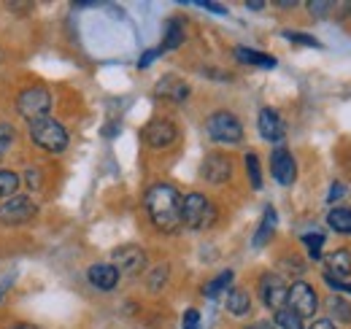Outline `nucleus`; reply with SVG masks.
Masks as SVG:
<instances>
[{
    "instance_id": "nucleus-1",
    "label": "nucleus",
    "mask_w": 351,
    "mask_h": 329,
    "mask_svg": "<svg viewBox=\"0 0 351 329\" xmlns=\"http://www.w3.org/2000/svg\"><path fill=\"white\" fill-rule=\"evenodd\" d=\"M143 206H146L152 224L160 232H176L181 227V195L171 184L149 186V192L143 197Z\"/></svg>"
},
{
    "instance_id": "nucleus-2",
    "label": "nucleus",
    "mask_w": 351,
    "mask_h": 329,
    "mask_svg": "<svg viewBox=\"0 0 351 329\" xmlns=\"http://www.w3.org/2000/svg\"><path fill=\"white\" fill-rule=\"evenodd\" d=\"M217 221V208L200 192H192L181 197V224H186L192 232H203Z\"/></svg>"
},
{
    "instance_id": "nucleus-3",
    "label": "nucleus",
    "mask_w": 351,
    "mask_h": 329,
    "mask_svg": "<svg viewBox=\"0 0 351 329\" xmlns=\"http://www.w3.org/2000/svg\"><path fill=\"white\" fill-rule=\"evenodd\" d=\"M30 138L38 149H44L49 154H60L68 149V132L65 127L51 119V117H44L38 122H30Z\"/></svg>"
},
{
    "instance_id": "nucleus-4",
    "label": "nucleus",
    "mask_w": 351,
    "mask_h": 329,
    "mask_svg": "<svg viewBox=\"0 0 351 329\" xmlns=\"http://www.w3.org/2000/svg\"><path fill=\"white\" fill-rule=\"evenodd\" d=\"M206 132L217 143H241L243 141V124L230 111H214L206 119Z\"/></svg>"
},
{
    "instance_id": "nucleus-5",
    "label": "nucleus",
    "mask_w": 351,
    "mask_h": 329,
    "mask_svg": "<svg viewBox=\"0 0 351 329\" xmlns=\"http://www.w3.org/2000/svg\"><path fill=\"white\" fill-rule=\"evenodd\" d=\"M16 108H19V114H22L25 119L38 122V119L49 117V111H51V95H49L46 86H27V89L16 97Z\"/></svg>"
},
{
    "instance_id": "nucleus-6",
    "label": "nucleus",
    "mask_w": 351,
    "mask_h": 329,
    "mask_svg": "<svg viewBox=\"0 0 351 329\" xmlns=\"http://www.w3.org/2000/svg\"><path fill=\"white\" fill-rule=\"evenodd\" d=\"M36 213H38V206H36L30 197L14 195V197H8V200L0 206V224H5V227H16V224L30 221Z\"/></svg>"
},
{
    "instance_id": "nucleus-7",
    "label": "nucleus",
    "mask_w": 351,
    "mask_h": 329,
    "mask_svg": "<svg viewBox=\"0 0 351 329\" xmlns=\"http://www.w3.org/2000/svg\"><path fill=\"white\" fill-rule=\"evenodd\" d=\"M287 308H289L292 313H298L300 319L313 316V313H316V308H319V297H316L313 287H308L306 281L292 284L289 291H287Z\"/></svg>"
},
{
    "instance_id": "nucleus-8",
    "label": "nucleus",
    "mask_w": 351,
    "mask_h": 329,
    "mask_svg": "<svg viewBox=\"0 0 351 329\" xmlns=\"http://www.w3.org/2000/svg\"><path fill=\"white\" fill-rule=\"evenodd\" d=\"M176 138H178V130L171 119H152L143 130V141L152 149H168L176 143Z\"/></svg>"
},
{
    "instance_id": "nucleus-9",
    "label": "nucleus",
    "mask_w": 351,
    "mask_h": 329,
    "mask_svg": "<svg viewBox=\"0 0 351 329\" xmlns=\"http://www.w3.org/2000/svg\"><path fill=\"white\" fill-rule=\"evenodd\" d=\"M287 284L281 281V276H276V273H265L263 278H260V294H263V302L276 313V310H281V308H287Z\"/></svg>"
},
{
    "instance_id": "nucleus-10",
    "label": "nucleus",
    "mask_w": 351,
    "mask_h": 329,
    "mask_svg": "<svg viewBox=\"0 0 351 329\" xmlns=\"http://www.w3.org/2000/svg\"><path fill=\"white\" fill-rule=\"evenodd\" d=\"M270 173H273V178L281 186H292L295 184V178H298V162H295V157L284 146H278L270 154Z\"/></svg>"
},
{
    "instance_id": "nucleus-11",
    "label": "nucleus",
    "mask_w": 351,
    "mask_h": 329,
    "mask_svg": "<svg viewBox=\"0 0 351 329\" xmlns=\"http://www.w3.org/2000/svg\"><path fill=\"white\" fill-rule=\"evenodd\" d=\"M114 267L119 273H143L146 267V251L141 246H119L114 251Z\"/></svg>"
},
{
    "instance_id": "nucleus-12",
    "label": "nucleus",
    "mask_w": 351,
    "mask_h": 329,
    "mask_svg": "<svg viewBox=\"0 0 351 329\" xmlns=\"http://www.w3.org/2000/svg\"><path fill=\"white\" fill-rule=\"evenodd\" d=\"M232 175V160L221 151H214L203 160V178L208 184H227Z\"/></svg>"
},
{
    "instance_id": "nucleus-13",
    "label": "nucleus",
    "mask_w": 351,
    "mask_h": 329,
    "mask_svg": "<svg viewBox=\"0 0 351 329\" xmlns=\"http://www.w3.org/2000/svg\"><path fill=\"white\" fill-rule=\"evenodd\" d=\"M257 127H260V135H263L265 141H270V143H281L284 135H287V127L281 122L278 111H273V108H263L260 111Z\"/></svg>"
},
{
    "instance_id": "nucleus-14",
    "label": "nucleus",
    "mask_w": 351,
    "mask_h": 329,
    "mask_svg": "<svg viewBox=\"0 0 351 329\" xmlns=\"http://www.w3.org/2000/svg\"><path fill=\"white\" fill-rule=\"evenodd\" d=\"M324 265H327V273L324 276H330L335 281H346L351 276V251L349 248H338V251L327 254L324 256Z\"/></svg>"
},
{
    "instance_id": "nucleus-15",
    "label": "nucleus",
    "mask_w": 351,
    "mask_h": 329,
    "mask_svg": "<svg viewBox=\"0 0 351 329\" xmlns=\"http://www.w3.org/2000/svg\"><path fill=\"white\" fill-rule=\"evenodd\" d=\"M89 284L100 291H111V289L119 284V270L114 265H92L87 273Z\"/></svg>"
},
{
    "instance_id": "nucleus-16",
    "label": "nucleus",
    "mask_w": 351,
    "mask_h": 329,
    "mask_svg": "<svg viewBox=\"0 0 351 329\" xmlns=\"http://www.w3.org/2000/svg\"><path fill=\"white\" fill-rule=\"evenodd\" d=\"M157 95L160 97H168L173 103H184L189 97V86L184 82H178L176 76H168V79H162V82L157 84Z\"/></svg>"
},
{
    "instance_id": "nucleus-17",
    "label": "nucleus",
    "mask_w": 351,
    "mask_h": 329,
    "mask_svg": "<svg viewBox=\"0 0 351 329\" xmlns=\"http://www.w3.org/2000/svg\"><path fill=\"white\" fill-rule=\"evenodd\" d=\"M276 227H278V216H276V208L267 206L265 208V216L263 221H260V230H257V235H254V246L263 248L270 238H273V232H276Z\"/></svg>"
},
{
    "instance_id": "nucleus-18",
    "label": "nucleus",
    "mask_w": 351,
    "mask_h": 329,
    "mask_svg": "<svg viewBox=\"0 0 351 329\" xmlns=\"http://www.w3.org/2000/svg\"><path fill=\"white\" fill-rule=\"evenodd\" d=\"M235 57L246 65H257V68H276V57L265 54V51H257V49H246V46H238L235 49Z\"/></svg>"
},
{
    "instance_id": "nucleus-19",
    "label": "nucleus",
    "mask_w": 351,
    "mask_h": 329,
    "mask_svg": "<svg viewBox=\"0 0 351 329\" xmlns=\"http://www.w3.org/2000/svg\"><path fill=\"white\" fill-rule=\"evenodd\" d=\"M232 278H235V273H232V270H221L217 278H211V281L203 287V294H206L208 300H217V297H221L224 291H230Z\"/></svg>"
},
{
    "instance_id": "nucleus-20",
    "label": "nucleus",
    "mask_w": 351,
    "mask_h": 329,
    "mask_svg": "<svg viewBox=\"0 0 351 329\" xmlns=\"http://www.w3.org/2000/svg\"><path fill=\"white\" fill-rule=\"evenodd\" d=\"M227 310H230L232 316H246V313L252 310L249 294H246L243 289H230V291H227Z\"/></svg>"
},
{
    "instance_id": "nucleus-21",
    "label": "nucleus",
    "mask_w": 351,
    "mask_h": 329,
    "mask_svg": "<svg viewBox=\"0 0 351 329\" xmlns=\"http://www.w3.org/2000/svg\"><path fill=\"white\" fill-rule=\"evenodd\" d=\"M327 224H330V230H335L341 235H351V208H332L327 213Z\"/></svg>"
},
{
    "instance_id": "nucleus-22",
    "label": "nucleus",
    "mask_w": 351,
    "mask_h": 329,
    "mask_svg": "<svg viewBox=\"0 0 351 329\" xmlns=\"http://www.w3.org/2000/svg\"><path fill=\"white\" fill-rule=\"evenodd\" d=\"M184 43V25L178 19H171L165 25V41L160 46V51H168V49H178Z\"/></svg>"
},
{
    "instance_id": "nucleus-23",
    "label": "nucleus",
    "mask_w": 351,
    "mask_h": 329,
    "mask_svg": "<svg viewBox=\"0 0 351 329\" xmlns=\"http://www.w3.org/2000/svg\"><path fill=\"white\" fill-rule=\"evenodd\" d=\"M273 327L278 329H306L303 327V319L298 316V313H292L289 308H281V310H276V316H273Z\"/></svg>"
},
{
    "instance_id": "nucleus-24",
    "label": "nucleus",
    "mask_w": 351,
    "mask_h": 329,
    "mask_svg": "<svg viewBox=\"0 0 351 329\" xmlns=\"http://www.w3.org/2000/svg\"><path fill=\"white\" fill-rule=\"evenodd\" d=\"M16 189H19V175L11 170H0V200L14 197Z\"/></svg>"
},
{
    "instance_id": "nucleus-25",
    "label": "nucleus",
    "mask_w": 351,
    "mask_h": 329,
    "mask_svg": "<svg viewBox=\"0 0 351 329\" xmlns=\"http://www.w3.org/2000/svg\"><path fill=\"white\" fill-rule=\"evenodd\" d=\"M246 173L252 181V189H263V170H260V157L254 151L246 154Z\"/></svg>"
},
{
    "instance_id": "nucleus-26",
    "label": "nucleus",
    "mask_w": 351,
    "mask_h": 329,
    "mask_svg": "<svg viewBox=\"0 0 351 329\" xmlns=\"http://www.w3.org/2000/svg\"><path fill=\"white\" fill-rule=\"evenodd\" d=\"M330 316H335V319H341V321H351V305L346 300H341L338 294L330 297Z\"/></svg>"
},
{
    "instance_id": "nucleus-27",
    "label": "nucleus",
    "mask_w": 351,
    "mask_h": 329,
    "mask_svg": "<svg viewBox=\"0 0 351 329\" xmlns=\"http://www.w3.org/2000/svg\"><path fill=\"white\" fill-rule=\"evenodd\" d=\"M303 243H306L311 259H322V246H324V235L322 232H308V235H303Z\"/></svg>"
},
{
    "instance_id": "nucleus-28",
    "label": "nucleus",
    "mask_w": 351,
    "mask_h": 329,
    "mask_svg": "<svg viewBox=\"0 0 351 329\" xmlns=\"http://www.w3.org/2000/svg\"><path fill=\"white\" fill-rule=\"evenodd\" d=\"M14 141H16L14 127H11V124H0V157L8 154V149L14 146Z\"/></svg>"
},
{
    "instance_id": "nucleus-29",
    "label": "nucleus",
    "mask_w": 351,
    "mask_h": 329,
    "mask_svg": "<svg viewBox=\"0 0 351 329\" xmlns=\"http://www.w3.org/2000/svg\"><path fill=\"white\" fill-rule=\"evenodd\" d=\"M284 38L292 43H303V46H313V49H319V41L313 38V36H308V33H298V30H284Z\"/></svg>"
},
{
    "instance_id": "nucleus-30",
    "label": "nucleus",
    "mask_w": 351,
    "mask_h": 329,
    "mask_svg": "<svg viewBox=\"0 0 351 329\" xmlns=\"http://www.w3.org/2000/svg\"><path fill=\"white\" fill-rule=\"evenodd\" d=\"M330 8H332L330 0H322V3H319V0H311V3H308V11H311L313 16H327Z\"/></svg>"
},
{
    "instance_id": "nucleus-31",
    "label": "nucleus",
    "mask_w": 351,
    "mask_h": 329,
    "mask_svg": "<svg viewBox=\"0 0 351 329\" xmlns=\"http://www.w3.org/2000/svg\"><path fill=\"white\" fill-rule=\"evenodd\" d=\"M200 327V313L195 310V308H189L186 313H184V321H181V329H197Z\"/></svg>"
},
{
    "instance_id": "nucleus-32",
    "label": "nucleus",
    "mask_w": 351,
    "mask_h": 329,
    "mask_svg": "<svg viewBox=\"0 0 351 329\" xmlns=\"http://www.w3.org/2000/svg\"><path fill=\"white\" fill-rule=\"evenodd\" d=\"M165 278H168V265H162V267H157V270L152 273V281H149V287L157 291V289L165 284Z\"/></svg>"
},
{
    "instance_id": "nucleus-33",
    "label": "nucleus",
    "mask_w": 351,
    "mask_h": 329,
    "mask_svg": "<svg viewBox=\"0 0 351 329\" xmlns=\"http://www.w3.org/2000/svg\"><path fill=\"white\" fill-rule=\"evenodd\" d=\"M341 197H346V186L341 181H335L332 189H330V195H327V203H338Z\"/></svg>"
},
{
    "instance_id": "nucleus-34",
    "label": "nucleus",
    "mask_w": 351,
    "mask_h": 329,
    "mask_svg": "<svg viewBox=\"0 0 351 329\" xmlns=\"http://www.w3.org/2000/svg\"><path fill=\"white\" fill-rule=\"evenodd\" d=\"M157 54H162V51H160V49H149V51H143V57L138 60V68H141V71H143V68H149V65L157 60Z\"/></svg>"
},
{
    "instance_id": "nucleus-35",
    "label": "nucleus",
    "mask_w": 351,
    "mask_h": 329,
    "mask_svg": "<svg viewBox=\"0 0 351 329\" xmlns=\"http://www.w3.org/2000/svg\"><path fill=\"white\" fill-rule=\"evenodd\" d=\"M200 8H206V11H214V14H219V16H227V8L219 5V3H208V0H203V3H197Z\"/></svg>"
},
{
    "instance_id": "nucleus-36",
    "label": "nucleus",
    "mask_w": 351,
    "mask_h": 329,
    "mask_svg": "<svg viewBox=\"0 0 351 329\" xmlns=\"http://www.w3.org/2000/svg\"><path fill=\"white\" fill-rule=\"evenodd\" d=\"M308 329H335V324H332L330 319H316Z\"/></svg>"
},
{
    "instance_id": "nucleus-37",
    "label": "nucleus",
    "mask_w": 351,
    "mask_h": 329,
    "mask_svg": "<svg viewBox=\"0 0 351 329\" xmlns=\"http://www.w3.org/2000/svg\"><path fill=\"white\" fill-rule=\"evenodd\" d=\"M243 329H276L270 321H252L249 327H243Z\"/></svg>"
},
{
    "instance_id": "nucleus-38",
    "label": "nucleus",
    "mask_w": 351,
    "mask_h": 329,
    "mask_svg": "<svg viewBox=\"0 0 351 329\" xmlns=\"http://www.w3.org/2000/svg\"><path fill=\"white\" fill-rule=\"evenodd\" d=\"M246 8H249V11H263L265 3L263 0H249V3H246Z\"/></svg>"
},
{
    "instance_id": "nucleus-39",
    "label": "nucleus",
    "mask_w": 351,
    "mask_h": 329,
    "mask_svg": "<svg viewBox=\"0 0 351 329\" xmlns=\"http://www.w3.org/2000/svg\"><path fill=\"white\" fill-rule=\"evenodd\" d=\"M11 329H38L36 324H14Z\"/></svg>"
},
{
    "instance_id": "nucleus-40",
    "label": "nucleus",
    "mask_w": 351,
    "mask_h": 329,
    "mask_svg": "<svg viewBox=\"0 0 351 329\" xmlns=\"http://www.w3.org/2000/svg\"><path fill=\"white\" fill-rule=\"evenodd\" d=\"M0 300H3V289H0Z\"/></svg>"
},
{
    "instance_id": "nucleus-41",
    "label": "nucleus",
    "mask_w": 351,
    "mask_h": 329,
    "mask_svg": "<svg viewBox=\"0 0 351 329\" xmlns=\"http://www.w3.org/2000/svg\"><path fill=\"white\" fill-rule=\"evenodd\" d=\"M0 62H3V51H0Z\"/></svg>"
}]
</instances>
